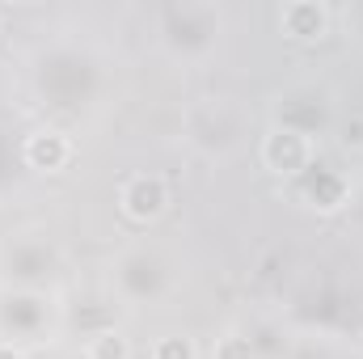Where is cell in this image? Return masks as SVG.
<instances>
[{
  "mask_svg": "<svg viewBox=\"0 0 363 359\" xmlns=\"http://www.w3.org/2000/svg\"><path fill=\"white\" fill-rule=\"evenodd\" d=\"M123 203H127V211H131L135 220H148V216H157V211L165 207V186L157 178H135L127 186Z\"/></svg>",
  "mask_w": 363,
  "mask_h": 359,
  "instance_id": "1",
  "label": "cell"
},
{
  "mask_svg": "<svg viewBox=\"0 0 363 359\" xmlns=\"http://www.w3.org/2000/svg\"><path fill=\"white\" fill-rule=\"evenodd\" d=\"M26 157H30V165H38V170H60V165L68 161V140L55 136V131H43V136H34V140L26 144Z\"/></svg>",
  "mask_w": 363,
  "mask_h": 359,
  "instance_id": "2",
  "label": "cell"
},
{
  "mask_svg": "<svg viewBox=\"0 0 363 359\" xmlns=\"http://www.w3.org/2000/svg\"><path fill=\"white\" fill-rule=\"evenodd\" d=\"M283 26H287V34L308 38V34H321L325 13H321L317 4H287V9H283Z\"/></svg>",
  "mask_w": 363,
  "mask_h": 359,
  "instance_id": "3",
  "label": "cell"
},
{
  "mask_svg": "<svg viewBox=\"0 0 363 359\" xmlns=\"http://www.w3.org/2000/svg\"><path fill=\"white\" fill-rule=\"evenodd\" d=\"M267 161H271L274 170H296V165L304 161V140L291 136V131L271 136V144H267Z\"/></svg>",
  "mask_w": 363,
  "mask_h": 359,
  "instance_id": "4",
  "label": "cell"
},
{
  "mask_svg": "<svg viewBox=\"0 0 363 359\" xmlns=\"http://www.w3.org/2000/svg\"><path fill=\"white\" fill-rule=\"evenodd\" d=\"M93 359H127V343L118 334H101L93 338Z\"/></svg>",
  "mask_w": 363,
  "mask_h": 359,
  "instance_id": "5",
  "label": "cell"
},
{
  "mask_svg": "<svg viewBox=\"0 0 363 359\" xmlns=\"http://www.w3.org/2000/svg\"><path fill=\"white\" fill-rule=\"evenodd\" d=\"M216 359H254V351H250V343H245V338L228 334V338L216 347Z\"/></svg>",
  "mask_w": 363,
  "mask_h": 359,
  "instance_id": "6",
  "label": "cell"
},
{
  "mask_svg": "<svg viewBox=\"0 0 363 359\" xmlns=\"http://www.w3.org/2000/svg\"><path fill=\"white\" fill-rule=\"evenodd\" d=\"M157 359H190V343H182V338H165V343L157 347Z\"/></svg>",
  "mask_w": 363,
  "mask_h": 359,
  "instance_id": "7",
  "label": "cell"
},
{
  "mask_svg": "<svg viewBox=\"0 0 363 359\" xmlns=\"http://www.w3.org/2000/svg\"><path fill=\"white\" fill-rule=\"evenodd\" d=\"M0 359H21L17 351H0Z\"/></svg>",
  "mask_w": 363,
  "mask_h": 359,
  "instance_id": "8",
  "label": "cell"
}]
</instances>
